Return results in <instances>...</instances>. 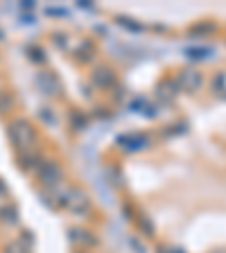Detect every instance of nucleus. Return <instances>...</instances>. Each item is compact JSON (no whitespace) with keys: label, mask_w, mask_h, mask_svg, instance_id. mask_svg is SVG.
<instances>
[{"label":"nucleus","mask_w":226,"mask_h":253,"mask_svg":"<svg viewBox=\"0 0 226 253\" xmlns=\"http://www.w3.org/2000/svg\"><path fill=\"white\" fill-rule=\"evenodd\" d=\"M11 136H14V140L18 142L21 147H30L32 142H34V131L30 129V125H27V122H18V125H14Z\"/></svg>","instance_id":"1"},{"label":"nucleus","mask_w":226,"mask_h":253,"mask_svg":"<svg viewBox=\"0 0 226 253\" xmlns=\"http://www.w3.org/2000/svg\"><path fill=\"white\" fill-rule=\"evenodd\" d=\"M179 84H181V88L183 90L192 93V90H197L201 86V75L195 73V70H185V73L179 77Z\"/></svg>","instance_id":"2"},{"label":"nucleus","mask_w":226,"mask_h":253,"mask_svg":"<svg viewBox=\"0 0 226 253\" xmlns=\"http://www.w3.org/2000/svg\"><path fill=\"white\" fill-rule=\"evenodd\" d=\"M70 211L73 212H79V215H82V212H86L90 208V201L86 199V195L84 192H73V195H70Z\"/></svg>","instance_id":"3"},{"label":"nucleus","mask_w":226,"mask_h":253,"mask_svg":"<svg viewBox=\"0 0 226 253\" xmlns=\"http://www.w3.org/2000/svg\"><path fill=\"white\" fill-rule=\"evenodd\" d=\"M41 179L45 181L47 185H54V181L61 179V172H59L54 165H45V168H41Z\"/></svg>","instance_id":"4"},{"label":"nucleus","mask_w":226,"mask_h":253,"mask_svg":"<svg viewBox=\"0 0 226 253\" xmlns=\"http://www.w3.org/2000/svg\"><path fill=\"white\" fill-rule=\"evenodd\" d=\"M215 90H217V93H222V95H226V73L217 75V79H215Z\"/></svg>","instance_id":"5"},{"label":"nucleus","mask_w":226,"mask_h":253,"mask_svg":"<svg viewBox=\"0 0 226 253\" xmlns=\"http://www.w3.org/2000/svg\"><path fill=\"white\" fill-rule=\"evenodd\" d=\"M161 253H183V251H181V249H172V247H170V249H163Z\"/></svg>","instance_id":"6"}]
</instances>
